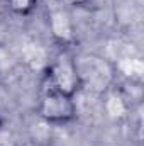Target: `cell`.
Returning a JSON list of instances; mask_svg holds the SVG:
<instances>
[{"instance_id":"obj_5","label":"cell","mask_w":144,"mask_h":146,"mask_svg":"<svg viewBox=\"0 0 144 146\" xmlns=\"http://www.w3.org/2000/svg\"><path fill=\"white\" fill-rule=\"evenodd\" d=\"M5 2H7V7H9L12 15L26 17L36 10L39 0H5Z\"/></svg>"},{"instance_id":"obj_1","label":"cell","mask_w":144,"mask_h":146,"mask_svg":"<svg viewBox=\"0 0 144 146\" xmlns=\"http://www.w3.org/2000/svg\"><path fill=\"white\" fill-rule=\"evenodd\" d=\"M75 66L81 90L93 95H107L115 87L117 66L98 53L75 54Z\"/></svg>"},{"instance_id":"obj_2","label":"cell","mask_w":144,"mask_h":146,"mask_svg":"<svg viewBox=\"0 0 144 146\" xmlns=\"http://www.w3.org/2000/svg\"><path fill=\"white\" fill-rule=\"evenodd\" d=\"M44 83L48 88L58 90L71 97H75L81 90L75 66V54H71L66 48H63L48 65L44 72Z\"/></svg>"},{"instance_id":"obj_6","label":"cell","mask_w":144,"mask_h":146,"mask_svg":"<svg viewBox=\"0 0 144 146\" xmlns=\"http://www.w3.org/2000/svg\"><path fill=\"white\" fill-rule=\"evenodd\" d=\"M56 2L66 9H78V7H85L90 3V0H56Z\"/></svg>"},{"instance_id":"obj_8","label":"cell","mask_w":144,"mask_h":146,"mask_svg":"<svg viewBox=\"0 0 144 146\" xmlns=\"http://www.w3.org/2000/svg\"><path fill=\"white\" fill-rule=\"evenodd\" d=\"M2 131H3V121H2V117H0V134H2Z\"/></svg>"},{"instance_id":"obj_3","label":"cell","mask_w":144,"mask_h":146,"mask_svg":"<svg viewBox=\"0 0 144 146\" xmlns=\"http://www.w3.org/2000/svg\"><path fill=\"white\" fill-rule=\"evenodd\" d=\"M76 114L78 109L75 104V97L44 87L37 104V115L44 122L56 126L70 124L76 119Z\"/></svg>"},{"instance_id":"obj_4","label":"cell","mask_w":144,"mask_h":146,"mask_svg":"<svg viewBox=\"0 0 144 146\" xmlns=\"http://www.w3.org/2000/svg\"><path fill=\"white\" fill-rule=\"evenodd\" d=\"M48 27L53 39L59 42L63 48H68L75 42V26L71 21V14L66 7H56L48 14Z\"/></svg>"},{"instance_id":"obj_7","label":"cell","mask_w":144,"mask_h":146,"mask_svg":"<svg viewBox=\"0 0 144 146\" xmlns=\"http://www.w3.org/2000/svg\"><path fill=\"white\" fill-rule=\"evenodd\" d=\"M9 15H12V14H10V10L7 7V2L5 0H0V22H3Z\"/></svg>"}]
</instances>
